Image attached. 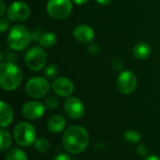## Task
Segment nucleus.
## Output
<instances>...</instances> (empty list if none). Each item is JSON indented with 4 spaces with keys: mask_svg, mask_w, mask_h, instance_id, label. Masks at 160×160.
<instances>
[{
    "mask_svg": "<svg viewBox=\"0 0 160 160\" xmlns=\"http://www.w3.org/2000/svg\"><path fill=\"white\" fill-rule=\"evenodd\" d=\"M90 137L87 130L81 126H71L63 134V145L71 155L82 153L88 146Z\"/></svg>",
    "mask_w": 160,
    "mask_h": 160,
    "instance_id": "1",
    "label": "nucleus"
},
{
    "mask_svg": "<svg viewBox=\"0 0 160 160\" xmlns=\"http://www.w3.org/2000/svg\"><path fill=\"white\" fill-rule=\"evenodd\" d=\"M22 81V69L12 62H5L0 66V86L5 91L16 90Z\"/></svg>",
    "mask_w": 160,
    "mask_h": 160,
    "instance_id": "2",
    "label": "nucleus"
},
{
    "mask_svg": "<svg viewBox=\"0 0 160 160\" xmlns=\"http://www.w3.org/2000/svg\"><path fill=\"white\" fill-rule=\"evenodd\" d=\"M31 40L32 34L26 26L20 23L12 26L7 37L8 47L15 52H20L27 48Z\"/></svg>",
    "mask_w": 160,
    "mask_h": 160,
    "instance_id": "3",
    "label": "nucleus"
},
{
    "mask_svg": "<svg viewBox=\"0 0 160 160\" xmlns=\"http://www.w3.org/2000/svg\"><path fill=\"white\" fill-rule=\"evenodd\" d=\"M13 137L20 146L28 147L34 144L37 141V132L31 124L27 122H20L14 128Z\"/></svg>",
    "mask_w": 160,
    "mask_h": 160,
    "instance_id": "4",
    "label": "nucleus"
},
{
    "mask_svg": "<svg viewBox=\"0 0 160 160\" xmlns=\"http://www.w3.org/2000/svg\"><path fill=\"white\" fill-rule=\"evenodd\" d=\"M72 0H48L46 9L48 15L54 20H63L72 11Z\"/></svg>",
    "mask_w": 160,
    "mask_h": 160,
    "instance_id": "5",
    "label": "nucleus"
},
{
    "mask_svg": "<svg viewBox=\"0 0 160 160\" xmlns=\"http://www.w3.org/2000/svg\"><path fill=\"white\" fill-rule=\"evenodd\" d=\"M24 62L27 68L32 71H39L45 68L47 63V54L41 47L34 46L26 52Z\"/></svg>",
    "mask_w": 160,
    "mask_h": 160,
    "instance_id": "6",
    "label": "nucleus"
},
{
    "mask_svg": "<svg viewBox=\"0 0 160 160\" xmlns=\"http://www.w3.org/2000/svg\"><path fill=\"white\" fill-rule=\"evenodd\" d=\"M50 83L43 77H33L25 83V92L32 98L38 99L44 98L50 91Z\"/></svg>",
    "mask_w": 160,
    "mask_h": 160,
    "instance_id": "7",
    "label": "nucleus"
},
{
    "mask_svg": "<svg viewBox=\"0 0 160 160\" xmlns=\"http://www.w3.org/2000/svg\"><path fill=\"white\" fill-rule=\"evenodd\" d=\"M138 80L136 74L131 70L122 71L116 80V86L118 91L123 95H129L133 93L137 87Z\"/></svg>",
    "mask_w": 160,
    "mask_h": 160,
    "instance_id": "8",
    "label": "nucleus"
},
{
    "mask_svg": "<svg viewBox=\"0 0 160 160\" xmlns=\"http://www.w3.org/2000/svg\"><path fill=\"white\" fill-rule=\"evenodd\" d=\"M30 8L28 5L22 1H15L9 5L7 9L8 20L13 22H24L30 16Z\"/></svg>",
    "mask_w": 160,
    "mask_h": 160,
    "instance_id": "9",
    "label": "nucleus"
},
{
    "mask_svg": "<svg viewBox=\"0 0 160 160\" xmlns=\"http://www.w3.org/2000/svg\"><path fill=\"white\" fill-rule=\"evenodd\" d=\"M64 111L69 118L77 120L83 116L84 105L80 98L69 97L64 103Z\"/></svg>",
    "mask_w": 160,
    "mask_h": 160,
    "instance_id": "10",
    "label": "nucleus"
},
{
    "mask_svg": "<svg viewBox=\"0 0 160 160\" xmlns=\"http://www.w3.org/2000/svg\"><path fill=\"white\" fill-rule=\"evenodd\" d=\"M53 92L61 98H69L74 92L73 82L67 77L56 78L52 84Z\"/></svg>",
    "mask_w": 160,
    "mask_h": 160,
    "instance_id": "11",
    "label": "nucleus"
},
{
    "mask_svg": "<svg viewBox=\"0 0 160 160\" xmlns=\"http://www.w3.org/2000/svg\"><path fill=\"white\" fill-rule=\"evenodd\" d=\"M45 104L39 101H28L22 108V115L29 120H37L43 116L45 112Z\"/></svg>",
    "mask_w": 160,
    "mask_h": 160,
    "instance_id": "12",
    "label": "nucleus"
},
{
    "mask_svg": "<svg viewBox=\"0 0 160 160\" xmlns=\"http://www.w3.org/2000/svg\"><path fill=\"white\" fill-rule=\"evenodd\" d=\"M74 38L82 43H90L95 38V32L87 24H79L73 30Z\"/></svg>",
    "mask_w": 160,
    "mask_h": 160,
    "instance_id": "13",
    "label": "nucleus"
},
{
    "mask_svg": "<svg viewBox=\"0 0 160 160\" xmlns=\"http://www.w3.org/2000/svg\"><path fill=\"white\" fill-rule=\"evenodd\" d=\"M13 120V111L11 107L5 101L0 102V128L8 127Z\"/></svg>",
    "mask_w": 160,
    "mask_h": 160,
    "instance_id": "14",
    "label": "nucleus"
},
{
    "mask_svg": "<svg viewBox=\"0 0 160 160\" xmlns=\"http://www.w3.org/2000/svg\"><path fill=\"white\" fill-rule=\"evenodd\" d=\"M66 118L60 114H55L52 115L47 123V128L48 130L52 133H60L61 131H63L66 128Z\"/></svg>",
    "mask_w": 160,
    "mask_h": 160,
    "instance_id": "15",
    "label": "nucleus"
},
{
    "mask_svg": "<svg viewBox=\"0 0 160 160\" xmlns=\"http://www.w3.org/2000/svg\"><path fill=\"white\" fill-rule=\"evenodd\" d=\"M152 53V47L148 42L141 41L133 47V55L138 60H145Z\"/></svg>",
    "mask_w": 160,
    "mask_h": 160,
    "instance_id": "16",
    "label": "nucleus"
},
{
    "mask_svg": "<svg viewBox=\"0 0 160 160\" xmlns=\"http://www.w3.org/2000/svg\"><path fill=\"white\" fill-rule=\"evenodd\" d=\"M39 44L43 48H51L53 47L57 42V37L54 33L52 32H44L41 38L39 39Z\"/></svg>",
    "mask_w": 160,
    "mask_h": 160,
    "instance_id": "17",
    "label": "nucleus"
},
{
    "mask_svg": "<svg viewBox=\"0 0 160 160\" xmlns=\"http://www.w3.org/2000/svg\"><path fill=\"white\" fill-rule=\"evenodd\" d=\"M5 160H28V157L22 149L11 148L5 155Z\"/></svg>",
    "mask_w": 160,
    "mask_h": 160,
    "instance_id": "18",
    "label": "nucleus"
},
{
    "mask_svg": "<svg viewBox=\"0 0 160 160\" xmlns=\"http://www.w3.org/2000/svg\"><path fill=\"white\" fill-rule=\"evenodd\" d=\"M0 136H1V146H0V150L2 152L8 150L11 144H12V137L10 135V133L8 131H7L6 129L2 128L0 130Z\"/></svg>",
    "mask_w": 160,
    "mask_h": 160,
    "instance_id": "19",
    "label": "nucleus"
},
{
    "mask_svg": "<svg viewBox=\"0 0 160 160\" xmlns=\"http://www.w3.org/2000/svg\"><path fill=\"white\" fill-rule=\"evenodd\" d=\"M34 145H35V149L38 153H40V154H44V153L48 152L49 149H50V142L45 138L37 139V141L35 142Z\"/></svg>",
    "mask_w": 160,
    "mask_h": 160,
    "instance_id": "20",
    "label": "nucleus"
},
{
    "mask_svg": "<svg viewBox=\"0 0 160 160\" xmlns=\"http://www.w3.org/2000/svg\"><path fill=\"white\" fill-rule=\"evenodd\" d=\"M124 138L127 142H129L131 143H138L141 142L142 140V136L141 134L136 131V130H133V129H129V130H127L125 133H124Z\"/></svg>",
    "mask_w": 160,
    "mask_h": 160,
    "instance_id": "21",
    "label": "nucleus"
},
{
    "mask_svg": "<svg viewBox=\"0 0 160 160\" xmlns=\"http://www.w3.org/2000/svg\"><path fill=\"white\" fill-rule=\"evenodd\" d=\"M44 74L48 79H54L58 74V68L54 64H51L45 68Z\"/></svg>",
    "mask_w": 160,
    "mask_h": 160,
    "instance_id": "22",
    "label": "nucleus"
},
{
    "mask_svg": "<svg viewBox=\"0 0 160 160\" xmlns=\"http://www.w3.org/2000/svg\"><path fill=\"white\" fill-rule=\"evenodd\" d=\"M59 106V99L55 97H49L45 100V107L48 110H54Z\"/></svg>",
    "mask_w": 160,
    "mask_h": 160,
    "instance_id": "23",
    "label": "nucleus"
},
{
    "mask_svg": "<svg viewBox=\"0 0 160 160\" xmlns=\"http://www.w3.org/2000/svg\"><path fill=\"white\" fill-rule=\"evenodd\" d=\"M87 50H88V52L91 55H97L99 52V46L98 44H96V43H91V44L88 45Z\"/></svg>",
    "mask_w": 160,
    "mask_h": 160,
    "instance_id": "24",
    "label": "nucleus"
},
{
    "mask_svg": "<svg viewBox=\"0 0 160 160\" xmlns=\"http://www.w3.org/2000/svg\"><path fill=\"white\" fill-rule=\"evenodd\" d=\"M137 153L142 157H147L148 156V148L144 144H139L137 146Z\"/></svg>",
    "mask_w": 160,
    "mask_h": 160,
    "instance_id": "25",
    "label": "nucleus"
},
{
    "mask_svg": "<svg viewBox=\"0 0 160 160\" xmlns=\"http://www.w3.org/2000/svg\"><path fill=\"white\" fill-rule=\"evenodd\" d=\"M9 27V21L6 18H2L0 20V32L5 33Z\"/></svg>",
    "mask_w": 160,
    "mask_h": 160,
    "instance_id": "26",
    "label": "nucleus"
},
{
    "mask_svg": "<svg viewBox=\"0 0 160 160\" xmlns=\"http://www.w3.org/2000/svg\"><path fill=\"white\" fill-rule=\"evenodd\" d=\"M112 65V68L117 71H121L124 68V63L121 59H114Z\"/></svg>",
    "mask_w": 160,
    "mask_h": 160,
    "instance_id": "27",
    "label": "nucleus"
},
{
    "mask_svg": "<svg viewBox=\"0 0 160 160\" xmlns=\"http://www.w3.org/2000/svg\"><path fill=\"white\" fill-rule=\"evenodd\" d=\"M32 39L35 41H39V39L41 38L42 35L44 34V32L41 29H35L32 33Z\"/></svg>",
    "mask_w": 160,
    "mask_h": 160,
    "instance_id": "28",
    "label": "nucleus"
},
{
    "mask_svg": "<svg viewBox=\"0 0 160 160\" xmlns=\"http://www.w3.org/2000/svg\"><path fill=\"white\" fill-rule=\"evenodd\" d=\"M52 160H71V158H70V157L68 154L62 153V154L57 155Z\"/></svg>",
    "mask_w": 160,
    "mask_h": 160,
    "instance_id": "29",
    "label": "nucleus"
},
{
    "mask_svg": "<svg viewBox=\"0 0 160 160\" xmlns=\"http://www.w3.org/2000/svg\"><path fill=\"white\" fill-rule=\"evenodd\" d=\"M0 4H1V8H0V16H4L5 12H6V5L4 3L3 0H0Z\"/></svg>",
    "mask_w": 160,
    "mask_h": 160,
    "instance_id": "30",
    "label": "nucleus"
},
{
    "mask_svg": "<svg viewBox=\"0 0 160 160\" xmlns=\"http://www.w3.org/2000/svg\"><path fill=\"white\" fill-rule=\"evenodd\" d=\"M97 2L101 6H107L112 2V0H97Z\"/></svg>",
    "mask_w": 160,
    "mask_h": 160,
    "instance_id": "31",
    "label": "nucleus"
},
{
    "mask_svg": "<svg viewBox=\"0 0 160 160\" xmlns=\"http://www.w3.org/2000/svg\"><path fill=\"white\" fill-rule=\"evenodd\" d=\"M144 160H160V158L156 155H148Z\"/></svg>",
    "mask_w": 160,
    "mask_h": 160,
    "instance_id": "32",
    "label": "nucleus"
},
{
    "mask_svg": "<svg viewBox=\"0 0 160 160\" xmlns=\"http://www.w3.org/2000/svg\"><path fill=\"white\" fill-rule=\"evenodd\" d=\"M73 1V3H75V4H77V5H84V4H86L87 2H88V0H72Z\"/></svg>",
    "mask_w": 160,
    "mask_h": 160,
    "instance_id": "33",
    "label": "nucleus"
}]
</instances>
